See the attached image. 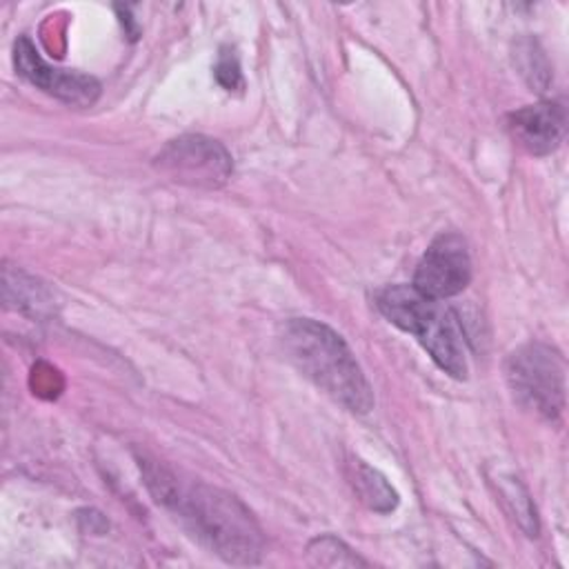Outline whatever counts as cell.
I'll use <instances>...</instances> for the list:
<instances>
[{"mask_svg": "<svg viewBox=\"0 0 569 569\" xmlns=\"http://www.w3.org/2000/svg\"><path fill=\"white\" fill-rule=\"evenodd\" d=\"M138 465L153 500L169 509L196 540L224 562L240 567L260 562L264 533L238 496L200 480H182L147 456H140Z\"/></svg>", "mask_w": 569, "mask_h": 569, "instance_id": "cell-1", "label": "cell"}, {"mask_svg": "<svg viewBox=\"0 0 569 569\" xmlns=\"http://www.w3.org/2000/svg\"><path fill=\"white\" fill-rule=\"evenodd\" d=\"M289 362L322 393L351 413L373 409L371 385L338 331L313 318H289L280 327Z\"/></svg>", "mask_w": 569, "mask_h": 569, "instance_id": "cell-2", "label": "cell"}, {"mask_svg": "<svg viewBox=\"0 0 569 569\" xmlns=\"http://www.w3.org/2000/svg\"><path fill=\"white\" fill-rule=\"evenodd\" d=\"M376 307L391 325L416 336L445 373L467 378V338L453 309L422 296L413 284L385 287L376 296Z\"/></svg>", "mask_w": 569, "mask_h": 569, "instance_id": "cell-3", "label": "cell"}, {"mask_svg": "<svg viewBox=\"0 0 569 569\" xmlns=\"http://www.w3.org/2000/svg\"><path fill=\"white\" fill-rule=\"evenodd\" d=\"M505 376L513 398L536 416L556 422L565 409V360L542 342H527L509 353Z\"/></svg>", "mask_w": 569, "mask_h": 569, "instance_id": "cell-4", "label": "cell"}, {"mask_svg": "<svg viewBox=\"0 0 569 569\" xmlns=\"http://www.w3.org/2000/svg\"><path fill=\"white\" fill-rule=\"evenodd\" d=\"M153 164L164 178L196 189H218L233 173L229 151L218 140L200 133L169 140Z\"/></svg>", "mask_w": 569, "mask_h": 569, "instance_id": "cell-5", "label": "cell"}, {"mask_svg": "<svg viewBox=\"0 0 569 569\" xmlns=\"http://www.w3.org/2000/svg\"><path fill=\"white\" fill-rule=\"evenodd\" d=\"M471 280V256L460 233L442 231L431 240L413 273V289L445 300L460 293Z\"/></svg>", "mask_w": 569, "mask_h": 569, "instance_id": "cell-6", "label": "cell"}, {"mask_svg": "<svg viewBox=\"0 0 569 569\" xmlns=\"http://www.w3.org/2000/svg\"><path fill=\"white\" fill-rule=\"evenodd\" d=\"M13 64H16V71L27 82H31L33 87L42 89L44 93L67 104L89 107L100 96V82L93 76L51 67L40 58L38 49L27 36H20L13 44Z\"/></svg>", "mask_w": 569, "mask_h": 569, "instance_id": "cell-7", "label": "cell"}, {"mask_svg": "<svg viewBox=\"0 0 569 569\" xmlns=\"http://www.w3.org/2000/svg\"><path fill=\"white\" fill-rule=\"evenodd\" d=\"M507 129L518 147L531 156L556 151L567 131V111L562 102H538L516 109L507 116Z\"/></svg>", "mask_w": 569, "mask_h": 569, "instance_id": "cell-8", "label": "cell"}, {"mask_svg": "<svg viewBox=\"0 0 569 569\" xmlns=\"http://www.w3.org/2000/svg\"><path fill=\"white\" fill-rule=\"evenodd\" d=\"M351 485L360 500L378 513H389L398 507V491L393 485L371 465L356 460L351 465Z\"/></svg>", "mask_w": 569, "mask_h": 569, "instance_id": "cell-9", "label": "cell"}, {"mask_svg": "<svg viewBox=\"0 0 569 569\" xmlns=\"http://www.w3.org/2000/svg\"><path fill=\"white\" fill-rule=\"evenodd\" d=\"M4 300L9 307L29 313V316H47L53 311V296L51 291L38 282L36 278L16 271V284L4 278Z\"/></svg>", "mask_w": 569, "mask_h": 569, "instance_id": "cell-10", "label": "cell"}, {"mask_svg": "<svg viewBox=\"0 0 569 569\" xmlns=\"http://www.w3.org/2000/svg\"><path fill=\"white\" fill-rule=\"evenodd\" d=\"M493 485L498 489V500L505 505L507 513L518 522V527L529 538H536L538 536V516H536V507L531 505V498H529L525 485L516 476H505V473H498Z\"/></svg>", "mask_w": 569, "mask_h": 569, "instance_id": "cell-11", "label": "cell"}, {"mask_svg": "<svg viewBox=\"0 0 569 569\" xmlns=\"http://www.w3.org/2000/svg\"><path fill=\"white\" fill-rule=\"evenodd\" d=\"M307 560L313 567H367L369 565L347 542H342L331 533L316 536L313 540H309Z\"/></svg>", "mask_w": 569, "mask_h": 569, "instance_id": "cell-12", "label": "cell"}, {"mask_svg": "<svg viewBox=\"0 0 569 569\" xmlns=\"http://www.w3.org/2000/svg\"><path fill=\"white\" fill-rule=\"evenodd\" d=\"M516 51H518L516 58H525V60H527V62H520V73L529 80L531 87H536L538 91H542V89L547 87V82H549V76H551L549 64H547L542 51H540L538 44L531 42V40H522V42L516 47Z\"/></svg>", "mask_w": 569, "mask_h": 569, "instance_id": "cell-13", "label": "cell"}, {"mask_svg": "<svg viewBox=\"0 0 569 569\" xmlns=\"http://www.w3.org/2000/svg\"><path fill=\"white\" fill-rule=\"evenodd\" d=\"M213 76L218 80V84H222L227 91H236L242 89V71H240V62L233 53V49L222 47L213 67Z\"/></svg>", "mask_w": 569, "mask_h": 569, "instance_id": "cell-14", "label": "cell"}]
</instances>
